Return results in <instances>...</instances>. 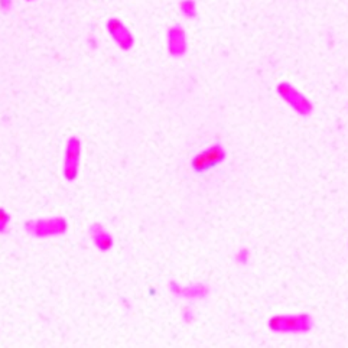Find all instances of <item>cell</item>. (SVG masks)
Here are the masks:
<instances>
[{"label": "cell", "mask_w": 348, "mask_h": 348, "mask_svg": "<svg viewBox=\"0 0 348 348\" xmlns=\"http://www.w3.org/2000/svg\"><path fill=\"white\" fill-rule=\"evenodd\" d=\"M224 158L225 152L223 150V147L220 145H216L195 156L192 159V168L197 173H201V172H205V170L217 166Z\"/></svg>", "instance_id": "6da1fadb"}]
</instances>
